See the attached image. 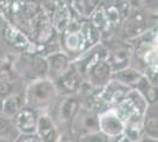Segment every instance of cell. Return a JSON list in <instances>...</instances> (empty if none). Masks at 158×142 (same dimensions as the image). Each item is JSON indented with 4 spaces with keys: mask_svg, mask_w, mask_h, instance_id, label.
<instances>
[{
    "mask_svg": "<svg viewBox=\"0 0 158 142\" xmlns=\"http://www.w3.org/2000/svg\"><path fill=\"white\" fill-rule=\"evenodd\" d=\"M57 89L53 81L44 78H38L28 85L25 95L26 107L35 111L45 110L52 105L57 97Z\"/></svg>",
    "mask_w": 158,
    "mask_h": 142,
    "instance_id": "6da1fadb",
    "label": "cell"
},
{
    "mask_svg": "<svg viewBox=\"0 0 158 142\" xmlns=\"http://www.w3.org/2000/svg\"><path fill=\"white\" fill-rule=\"evenodd\" d=\"M148 102L136 89H130L124 98L117 104V114L124 122L127 123H140L148 107Z\"/></svg>",
    "mask_w": 158,
    "mask_h": 142,
    "instance_id": "7a4b0ae2",
    "label": "cell"
},
{
    "mask_svg": "<svg viewBox=\"0 0 158 142\" xmlns=\"http://www.w3.org/2000/svg\"><path fill=\"white\" fill-rule=\"evenodd\" d=\"M31 21V28H32V34L34 41L44 44L47 43L52 38V23H51V18L48 17V14L40 8L37 13L33 15L30 19Z\"/></svg>",
    "mask_w": 158,
    "mask_h": 142,
    "instance_id": "3957f363",
    "label": "cell"
},
{
    "mask_svg": "<svg viewBox=\"0 0 158 142\" xmlns=\"http://www.w3.org/2000/svg\"><path fill=\"white\" fill-rule=\"evenodd\" d=\"M99 130L107 137H118L123 135L124 122L117 114L116 109H107L98 116Z\"/></svg>",
    "mask_w": 158,
    "mask_h": 142,
    "instance_id": "277c9868",
    "label": "cell"
},
{
    "mask_svg": "<svg viewBox=\"0 0 158 142\" xmlns=\"http://www.w3.org/2000/svg\"><path fill=\"white\" fill-rule=\"evenodd\" d=\"M53 83L56 85L57 93L64 95L73 94V93L78 91L81 87V75L79 74L74 64L73 65L70 64V67Z\"/></svg>",
    "mask_w": 158,
    "mask_h": 142,
    "instance_id": "5b68a950",
    "label": "cell"
},
{
    "mask_svg": "<svg viewBox=\"0 0 158 142\" xmlns=\"http://www.w3.org/2000/svg\"><path fill=\"white\" fill-rule=\"evenodd\" d=\"M112 72L113 71H112V68L107 61V58H100L87 71L86 77H87V81L91 85L97 87V88H99V87L102 88L111 80Z\"/></svg>",
    "mask_w": 158,
    "mask_h": 142,
    "instance_id": "8992f818",
    "label": "cell"
},
{
    "mask_svg": "<svg viewBox=\"0 0 158 142\" xmlns=\"http://www.w3.org/2000/svg\"><path fill=\"white\" fill-rule=\"evenodd\" d=\"M131 56V47L122 43H116L114 45H112L110 50L107 49V61L111 65L112 71H117L129 67Z\"/></svg>",
    "mask_w": 158,
    "mask_h": 142,
    "instance_id": "52a82bcc",
    "label": "cell"
},
{
    "mask_svg": "<svg viewBox=\"0 0 158 142\" xmlns=\"http://www.w3.org/2000/svg\"><path fill=\"white\" fill-rule=\"evenodd\" d=\"M57 1L58 2H57L56 8L53 11L51 23H52L53 30L57 33L61 34L67 28V26L70 25V23L72 21L73 11L69 4L63 2L60 0H57Z\"/></svg>",
    "mask_w": 158,
    "mask_h": 142,
    "instance_id": "ba28073f",
    "label": "cell"
},
{
    "mask_svg": "<svg viewBox=\"0 0 158 142\" xmlns=\"http://www.w3.org/2000/svg\"><path fill=\"white\" fill-rule=\"evenodd\" d=\"M12 120L19 133H34L37 130V111L28 107H21Z\"/></svg>",
    "mask_w": 158,
    "mask_h": 142,
    "instance_id": "9c48e42d",
    "label": "cell"
},
{
    "mask_svg": "<svg viewBox=\"0 0 158 142\" xmlns=\"http://www.w3.org/2000/svg\"><path fill=\"white\" fill-rule=\"evenodd\" d=\"M130 89L131 88H129L127 85H124L111 78L104 85V90L100 94V100L109 104H118Z\"/></svg>",
    "mask_w": 158,
    "mask_h": 142,
    "instance_id": "30bf717a",
    "label": "cell"
},
{
    "mask_svg": "<svg viewBox=\"0 0 158 142\" xmlns=\"http://www.w3.org/2000/svg\"><path fill=\"white\" fill-rule=\"evenodd\" d=\"M143 133L146 137H150L153 141H157L158 137V114H157V102L149 103L142 121Z\"/></svg>",
    "mask_w": 158,
    "mask_h": 142,
    "instance_id": "8fae6325",
    "label": "cell"
},
{
    "mask_svg": "<svg viewBox=\"0 0 158 142\" xmlns=\"http://www.w3.org/2000/svg\"><path fill=\"white\" fill-rule=\"evenodd\" d=\"M46 61L47 65H48V72H47V75H50L52 81H56L60 75L70 67L69 56L64 54V52H61V51H57V52L50 54L47 56Z\"/></svg>",
    "mask_w": 158,
    "mask_h": 142,
    "instance_id": "7c38bea8",
    "label": "cell"
},
{
    "mask_svg": "<svg viewBox=\"0 0 158 142\" xmlns=\"http://www.w3.org/2000/svg\"><path fill=\"white\" fill-rule=\"evenodd\" d=\"M37 134L41 141H54L57 137V129L53 121L47 115H40L37 120Z\"/></svg>",
    "mask_w": 158,
    "mask_h": 142,
    "instance_id": "4fadbf2b",
    "label": "cell"
},
{
    "mask_svg": "<svg viewBox=\"0 0 158 142\" xmlns=\"http://www.w3.org/2000/svg\"><path fill=\"white\" fill-rule=\"evenodd\" d=\"M143 75L144 74H142L137 69L126 67V68H123L120 70H117V71H113L111 78L116 80L117 82L124 84V85H127L129 88H133L135 84L142 78Z\"/></svg>",
    "mask_w": 158,
    "mask_h": 142,
    "instance_id": "5bb4252c",
    "label": "cell"
},
{
    "mask_svg": "<svg viewBox=\"0 0 158 142\" xmlns=\"http://www.w3.org/2000/svg\"><path fill=\"white\" fill-rule=\"evenodd\" d=\"M19 134V130L14 126L13 120L0 110V140L15 141Z\"/></svg>",
    "mask_w": 158,
    "mask_h": 142,
    "instance_id": "9a60e30c",
    "label": "cell"
},
{
    "mask_svg": "<svg viewBox=\"0 0 158 142\" xmlns=\"http://www.w3.org/2000/svg\"><path fill=\"white\" fill-rule=\"evenodd\" d=\"M79 113V101L76 97H67L60 105L59 120L61 122H71Z\"/></svg>",
    "mask_w": 158,
    "mask_h": 142,
    "instance_id": "2e32d148",
    "label": "cell"
},
{
    "mask_svg": "<svg viewBox=\"0 0 158 142\" xmlns=\"http://www.w3.org/2000/svg\"><path fill=\"white\" fill-rule=\"evenodd\" d=\"M131 89H136L139 94L144 97L148 103H155L156 102V85H153L151 82L148 80V77L143 75L135 87Z\"/></svg>",
    "mask_w": 158,
    "mask_h": 142,
    "instance_id": "e0dca14e",
    "label": "cell"
},
{
    "mask_svg": "<svg viewBox=\"0 0 158 142\" xmlns=\"http://www.w3.org/2000/svg\"><path fill=\"white\" fill-rule=\"evenodd\" d=\"M100 0H72L71 2V8L76 14L79 17H85L90 18V15L94 11Z\"/></svg>",
    "mask_w": 158,
    "mask_h": 142,
    "instance_id": "ac0fdd59",
    "label": "cell"
},
{
    "mask_svg": "<svg viewBox=\"0 0 158 142\" xmlns=\"http://www.w3.org/2000/svg\"><path fill=\"white\" fill-rule=\"evenodd\" d=\"M145 20L142 13H136L129 18L125 25V32L129 37L135 38L139 34H142L145 30Z\"/></svg>",
    "mask_w": 158,
    "mask_h": 142,
    "instance_id": "d6986e66",
    "label": "cell"
},
{
    "mask_svg": "<svg viewBox=\"0 0 158 142\" xmlns=\"http://www.w3.org/2000/svg\"><path fill=\"white\" fill-rule=\"evenodd\" d=\"M23 107V100H21V97L18 96V95H10V96H7L5 97L4 100H2V103H1V111L7 115L8 117H13L17 113H18V110Z\"/></svg>",
    "mask_w": 158,
    "mask_h": 142,
    "instance_id": "ffe728a7",
    "label": "cell"
},
{
    "mask_svg": "<svg viewBox=\"0 0 158 142\" xmlns=\"http://www.w3.org/2000/svg\"><path fill=\"white\" fill-rule=\"evenodd\" d=\"M4 36L6 38V41L12 44L15 47H20V49H24L30 45V43L27 41L26 36L18 31L17 28L13 27H7L6 30H4Z\"/></svg>",
    "mask_w": 158,
    "mask_h": 142,
    "instance_id": "44dd1931",
    "label": "cell"
},
{
    "mask_svg": "<svg viewBox=\"0 0 158 142\" xmlns=\"http://www.w3.org/2000/svg\"><path fill=\"white\" fill-rule=\"evenodd\" d=\"M91 24L96 27L97 30H104L107 28V17H106V10H105V4L104 2H99L97 7L94 8L91 15Z\"/></svg>",
    "mask_w": 158,
    "mask_h": 142,
    "instance_id": "7402d4cb",
    "label": "cell"
},
{
    "mask_svg": "<svg viewBox=\"0 0 158 142\" xmlns=\"http://www.w3.org/2000/svg\"><path fill=\"white\" fill-rule=\"evenodd\" d=\"M30 68L32 70V74L38 76L39 78H44L48 72V65H47L46 58L43 56H33L31 59Z\"/></svg>",
    "mask_w": 158,
    "mask_h": 142,
    "instance_id": "603a6c76",
    "label": "cell"
},
{
    "mask_svg": "<svg viewBox=\"0 0 158 142\" xmlns=\"http://www.w3.org/2000/svg\"><path fill=\"white\" fill-rule=\"evenodd\" d=\"M12 83H11V78L6 76V75H0V98L4 100L5 97L10 96L12 94Z\"/></svg>",
    "mask_w": 158,
    "mask_h": 142,
    "instance_id": "cb8c5ba5",
    "label": "cell"
},
{
    "mask_svg": "<svg viewBox=\"0 0 158 142\" xmlns=\"http://www.w3.org/2000/svg\"><path fill=\"white\" fill-rule=\"evenodd\" d=\"M83 118V124L85 129L87 130V133H91V131H98L99 126H98V116L94 115V114H86L85 116L81 117Z\"/></svg>",
    "mask_w": 158,
    "mask_h": 142,
    "instance_id": "d4e9b609",
    "label": "cell"
},
{
    "mask_svg": "<svg viewBox=\"0 0 158 142\" xmlns=\"http://www.w3.org/2000/svg\"><path fill=\"white\" fill-rule=\"evenodd\" d=\"M80 140H81V141L103 142V141H106V140H109V137H107L105 134H103L100 130H98V131H91V133H87L86 135L81 136V137H80Z\"/></svg>",
    "mask_w": 158,
    "mask_h": 142,
    "instance_id": "484cf974",
    "label": "cell"
},
{
    "mask_svg": "<svg viewBox=\"0 0 158 142\" xmlns=\"http://www.w3.org/2000/svg\"><path fill=\"white\" fill-rule=\"evenodd\" d=\"M15 141L18 142H24V141H30V142H39L40 140L39 135L37 134V131L34 133H20L18 137L15 139Z\"/></svg>",
    "mask_w": 158,
    "mask_h": 142,
    "instance_id": "4316f807",
    "label": "cell"
},
{
    "mask_svg": "<svg viewBox=\"0 0 158 142\" xmlns=\"http://www.w3.org/2000/svg\"><path fill=\"white\" fill-rule=\"evenodd\" d=\"M145 5L149 8L156 10L157 8V0H145Z\"/></svg>",
    "mask_w": 158,
    "mask_h": 142,
    "instance_id": "83f0119b",
    "label": "cell"
},
{
    "mask_svg": "<svg viewBox=\"0 0 158 142\" xmlns=\"http://www.w3.org/2000/svg\"><path fill=\"white\" fill-rule=\"evenodd\" d=\"M60 1H63V2H66V4H69V5H71V2H72V0H60Z\"/></svg>",
    "mask_w": 158,
    "mask_h": 142,
    "instance_id": "f1b7e54d",
    "label": "cell"
},
{
    "mask_svg": "<svg viewBox=\"0 0 158 142\" xmlns=\"http://www.w3.org/2000/svg\"><path fill=\"white\" fill-rule=\"evenodd\" d=\"M1 103H2V100L0 98V110H1Z\"/></svg>",
    "mask_w": 158,
    "mask_h": 142,
    "instance_id": "f546056e",
    "label": "cell"
},
{
    "mask_svg": "<svg viewBox=\"0 0 158 142\" xmlns=\"http://www.w3.org/2000/svg\"><path fill=\"white\" fill-rule=\"evenodd\" d=\"M52 1H56V0H52Z\"/></svg>",
    "mask_w": 158,
    "mask_h": 142,
    "instance_id": "4dcf8cb0",
    "label": "cell"
}]
</instances>
